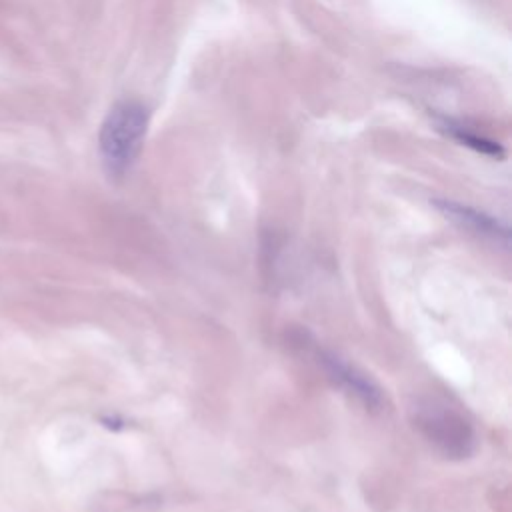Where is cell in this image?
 <instances>
[{
	"label": "cell",
	"mask_w": 512,
	"mask_h": 512,
	"mask_svg": "<svg viewBox=\"0 0 512 512\" xmlns=\"http://www.w3.org/2000/svg\"><path fill=\"white\" fill-rule=\"evenodd\" d=\"M322 362H324L330 378L336 384H340V388H344L348 394H354L360 402H364L370 408L380 406V402H382L380 390L362 372H358L354 366L342 362L340 358H336L332 354L322 356Z\"/></svg>",
	"instance_id": "obj_3"
},
{
	"label": "cell",
	"mask_w": 512,
	"mask_h": 512,
	"mask_svg": "<svg viewBox=\"0 0 512 512\" xmlns=\"http://www.w3.org/2000/svg\"><path fill=\"white\" fill-rule=\"evenodd\" d=\"M444 128H446V132H450L456 140L464 142L466 146H470V148H474V150H478V152H482V154H488V156H502V154H504V150H502L496 142L486 140V138H482V136H478V134H472V132H470L468 128H464V126H458V124H454V122H450V120H444Z\"/></svg>",
	"instance_id": "obj_4"
},
{
	"label": "cell",
	"mask_w": 512,
	"mask_h": 512,
	"mask_svg": "<svg viewBox=\"0 0 512 512\" xmlns=\"http://www.w3.org/2000/svg\"><path fill=\"white\" fill-rule=\"evenodd\" d=\"M148 118V108L136 100H122L106 114L100 126L98 146L104 168L110 176L118 178L126 174V170H130L138 158L146 136Z\"/></svg>",
	"instance_id": "obj_1"
},
{
	"label": "cell",
	"mask_w": 512,
	"mask_h": 512,
	"mask_svg": "<svg viewBox=\"0 0 512 512\" xmlns=\"http://www.w3.org/2000/svg\"><path fill=\"white\" fill-rule=\"evenodd\" d=\"M434 204L442 214H446V218L454 220L458 226L472 230L474 234H480V236L508 242V236H510L508 226L502 224L500 220H496L494 216H490L482 210H476L472 206L454 202V200H434Z\"/></svg>",
	"instance_id": "obj_2"
}]
</instances>
